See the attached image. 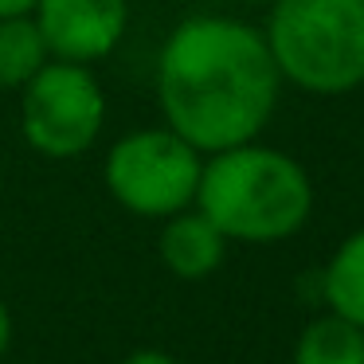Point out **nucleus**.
<instances>
[{"label": "nucleus", "instance_id": "obj_1", "mask_svg": "<svg viewBox=\"0 0 364 364\" xmlns=\"http://www.w3.org/2000/svg\"><path fill=\"white\" fill-rule=\"evenodd\" d=\"M282 75L259 28L231 16H188L157 55L165 126L200 153L259 141L274 118Z\"/></svg>", "mask_w": 364, "mask_h": 364}, {"label": "nucleus", "instance_id": "obj_2", "mask_svg": "<svg viewBox=\"0 0 364 364\" xmlns=\"http://www.w3.org/2000/svg\"><path fill=\"white\" fill-rule=\"evenodd\" d=\"M196 208L228 243H282L314 215V181L298 157L243 141L204 157Z\"/></svg>", "mask_w": 364, "mask_h": 364}, {"label": "nucleus", "instance_id": "obj_3", "mask_svg": "<svg viewBox=\"0 0 364 364\" xmlns=\"http://www.w3.org/2000/svg\"><path fill=\"white\" fill-rule=\"evenodd\" d=\"M262 36L290 87L317 98L364 87V0H274Z\"/></svg>", "mask_w": 364, "mask_h": 364}, {"label": "nucleus", "instance_id": "obj_4", "mask_svg": "<svg viewBox=\"0 0 364 364\" xmlns=\"http://www.w3.org/2000/svg\"><path fill=\"white\" fill-rule=\"evenodd\" d=\"M204 153L168 126L129 129L106 149V192L141 220H168L196 204Z\"/></svg>", "mask_w": 364, "mask_h": 364}, {"label": "nucleus", "instance_id": "obj_5", "mask_svg": "<svg viewBox=\"0 0 364 364\" xmlns=\"http://www.w3.org/2000/svg\"><path fill=\"white\" fill-rule=\"evenodd\" d=\"M106 126V90L95 71L67 59H48L20 90V137L48 161H71L95 149Z\"/></svg>", "mask_w": 364, "mask_h": 364}, {"label": "nucleus", "instance_id": "obj_6", "mask_svg": "<svg viewBox=\"0 0 364 364\" xmlns=\"http://www.w3.org/2000/svg\"><path fill=\"white\" fill-rule=\"evenodd\" d=\"M32 16L51 59L95 67L126 40L129 0H36Z\"/></svg>", "mask_w": 364, "mask_h": 364}, {"label": "nucleus", "instance_id": "obj_7", "mask_svg": "<svg viewBox=\"0 0 364 364\" xmlns=\"http://www.w3.org/2000/svg\"><path fill=\"white\" fill-rule=\"evenodd\" d=\"M157 255H161V262H165V270L173 278L200 282V278L215 274V270L223 267L228 235L192 204V208H184V212H176L165 220V228H161V235H157Z\"/></svg>", "mask_w": 364, "mask_h": 364}, {"label": "nucleus", "instance_id": "obj_8", "mask_svg": "<svg viewBox=\"0 0 364 364\" xmlns=\"http://www.w3.org/2000/svg\"><path fill=\"white\" fill-rule=\"evenodd\" d=\"M321 294L329 314L364 329V228L341 239L321 270Z\"/></svg>", "mask_w": 364, "mask_h": 364}, {"label": "nucleus", "instance_id": "obj_9", "mask_svg": "<svg viewBox=\"0 0 364 364\" xmlns=\"http://www.w3.org/2000/svg\"><path fill=\"white\" fill-rule=\"evenodd\" d=\"M51 51L32 12L0 20V90H24L48 67Z\"/></svg>", "mask_w": 364, "mask_h": 364}, {"label": "nucleus", "instance_id": "obj_10", "mask_svg": "<svg viewBox=\"0 0 364 364\" xmlns=\"http://www.w3.org/2000/svg\"><path fill=\"white\" fill-rule=\"evenodd\" d=\"M294 364H364V329L337 314L314 317L294 345Z\"/></svg>", "mask_w": 364, "mask_h": 364}, {"label": "nucleus", "instance_id": "obj_11", "mask_svg": "<svg viewBox=\"0 0 364 364\" xmlns=\"http://www.w3.org/2000/svg\"><path fill=\"white\" fill-rule=\"evenodd\" d=\"M122 364H181L176 356L161 353V348H137V353H129Z\"/></svg>", "mask_w": 364, "mask_h": 364}, {"label": "nucleus", "instance_id": "obj_12", "mask_svg": "<svg viewBox=\"0 0 364 364\" xmlns=\"http://www.w3.org/2000/svg\"><path fill=\"white\" fill-rule=\"evenodd\" d=\"M9 345H12V314H9V306L0 301V356L9 353Z\"/></svg>", "mask_w": 364, "mask_h": 364}, {"label": "nucleus", "instance_id": "obj_13", "mask_svg": "<svg viewBox=\"0 0 364 364\" xmlns=\"http://www.w3.org/2000/svg\"><path fill=\"white\" fill-rule=\"evenodd\" d=\"M36 9V0H0V20L4 16H24Z\"/></svg>", "mask_w": 364, "mask_h": 364}, {"label": "nucleus", "instance_id": "obj_14", "mask_svg": "<svg viewBox=\"0 0 364 364\" xmlns=\"http://www.w3.org/2000/svg\"><path fill=\"white\" fill-rule=\"evenodd\" d=\"M239 4H267V9H270V4H274V0H239Z\"/></svg>", "mask_w": 364, "mask_h": 364}]
</instances>
